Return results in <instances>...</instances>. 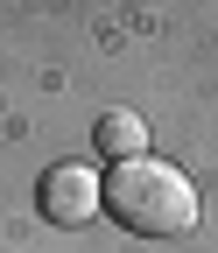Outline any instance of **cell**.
I'll return each mask as SVG.
<instances>
[{"label":"cell","mask_w":218,"mask_h":253,"mask_svg":"<svg viewBox=\"0 0 218 253\" xmlns=\"http://www.w3.org/2000/svg\"><path fill=\"white\" fill-rule=\"evenodd\" d=\"M99 155H113V162H141L148 155V126H141V113H127V106H113V113H99Z\"/></svg>","instance_id":"3"},{"label":"cell","mask_w":218,"mask_h":253,"mask_svg":"<svg viewBox=\"0 0 218 253\" xmlns=\"http://www.w3.org/2000/svg\"><path fill=\"white\" fill-rule=\"evenodd\" d=\"M106 211L141 239H183V232H197V183L169 162H155V155L113 162L106 169Z\"/></svg>","instance_id":"1"},{"label":"cell","mask_w":218,"mask_h":253,"mask_svg":"<svg viewBox=\"0 0 218 253\" xmlns=\"http://www.w3.org/2000/svg\"><path fill=\"white\" fill-rule=\"evenodd\" d=\"M36 204H43L49 225H91L99 204H106V176H91L85 162H56L36 190Z\"/></svg>","instance_id":"2"}]
</instances>
